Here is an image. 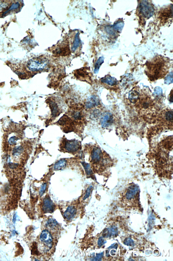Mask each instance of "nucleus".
<instances>
[{"instance_id":"obj_1","label":"nucleus","mask_w":173,"mask_h":261,"mask_svg":"<svg viewBox=\"0 0 173 261\" xmlns=\"http://www.w3.org/2000/svg\"><path fill=\"white\" fill-rule=\"evenodd\" d=\"M169 64L167 58L156 56L147 63L146 74L151 81L163 78L169 70Z\"/></svg>"},{"instance_id":"obj_2","label":"nucleus","mask_w":173,"mask_h":261,"mask_svg":"<svg viewBox=\"0 0 173 261\" xmlns=\"http://www.w3.org/2000/svg\"><path fill=\"white\" fill-rule=\"evenodd\" d=\"M90 151L89 161L93 170L98 173L104 171L110 165V160L108 156L96 146H92Z\"/></svg>"},{"instance_id":"obj_3","label":"nucleus","mask_w":173,"mask_h":261,"mask_svg":"<svg viewBox=\"0 0 173 261\" xmlns=\"http://www.w3.org/2000/svg\"><path fill=\"white\" fill-rule=\"evenodd\" d=\"M60 146L61 151L68 152L74 155L80 152L82 148L81 143L76 139L68 140L66 139H64Z\"/></svg>"},{"instance_id":"obj_4","label":"nucleus","mask_w":173,"mask_h":261,"mask_svg":"<svg viewBox=\"0 0 173 261\" xmlns=\"http://www.w3.org/2000/svg\"><path fill=\"white\" fill-rule=\"evenodd\" d=\"M48 61L46 59L43 58H33L28 61L27 67L28 69L32 71L42 70L47 67Z\"/></svg>"},{"instance_id":"obj_5","label":"nucleus","mask_w":173,"mask_h":261,"mask_svg":"<svg viewBox=\"0 0 173 261\" xmlns=\"http://www.w3.org/2000/svg\"><path fill=\"white\" fill-rule=\"evenodd\" d=\"M138 9L142 16L146 19H149L154 14V7L148 1H141L139 4Z\"/></svg>"},{"instance_id":"obj_6","label":"nucleus","mask_w":173,"mask_h":261,"mask_svg":"<svg viewBox=\"0 0 173 261\" xmlns=\"http://www.w3.org/2000/svg\"><path fill=\"white\" fill-rule=\"evenodd\" d=\"M40 239L48 248L52 247L53 245V237L50 232L47 230H44L40 234Z\"/></svg>"},{"instance_id":"obj_7","label":"nucleus","mask_w":173,"mask_h":261,"mask_svg":"<svg viewBox=\"0 0 173 261\" xmlns=\"http://www.w3.org/2000/svg\"><path fill=\"white\" fill-rule=\"evenodd\" d=\"M55 206L53 201L49 196H46L43 201L42 207L43 211L46 213H51L55 210Z\"/></svg>"},{"instance_id":"obj_8","label":"nucleus","mask_w":173,"mask_h":261,"mask_svg":"<svg viewBox=\"0 0 173 261\" xmlns=\"http://www.w3.org/2000/svg\"><path fill=\"white\" fill-rule=\"evenodd\" d=\"M113 122V116L111 113H104L101 118V125L103 128L108 127L112 125Z\"/></svg>"},{"instance_id":"obj_9","label":"nucleus","mask_w":173,"mask_h":261,"mask_svg":"<svg viewBox=\"0 0 173 261\" xmlns=\"http://www.w3.org/2000/svg\"><path fill=\"white\" fill-rule=\"evenodd\" d=\"M139 190V188L138 186L136 185L130 186L126 191L125 194L126 198L129 200L133 199L138 194Z\"/></svg>"},{"instance_id":"obj_10","label":"nucleus","mask_w":173,"mask_h":261,"mask_svg":"<svg viewBox=\"0 0 173 261\" xmlns=\"http://www.w3.org/2000/svg\"><path fill=\"white\" fill-rule=\"evenodd\" d=\"M99 103V98L95 95H92L87 100L85 106L88 109H89L97 106Z\"/></svg>"},{"instance_id":"obj_11","label":"nucleus","mask_w":173,"mask_h":261,"mask_svg":"<svg viewBox=\"0 0 173 261\" xmlns=\"http://www.w3.org/2000/svg\"><path fill=\"white\" fill-rule=\"evenodd\" d=\"M118 232L117 227L113 226L104 230L103 232L102 237L104 238H108L116 237L117 236Z\"/></svg>"},{"instance_id":"obj_12","label":"nucleus","mask_w":173,"mask_h":261,"mask_svg":"<svg viewBox=\"0 0 173 261\" xmlns=\"http://www.w3.org/2000/svg\"><path fill=\"white\" fill-rule=\"evenodd\" d=\"M76 213V208L74 206H70L65 212L64 216L68 220H71L75 216Z\"/></svg>"},{"instance_id":"obj_13","label":"nucleus","mask_w":173,"mask_h":261,"mask_svg":"<svg viewBox=\"0 0 173 261\" xmlns=\"http://www.w3.org/2000/svg\"><path fill=\"white\" fill-rule=\"evenodd\" d=\"M51 110V115L53 117H58L60 114L58 105L53 101L49 100L48 102Z\"/></svg>"},{"instance_id":"obj_14","label":"nucleus","mask_w":173,"mask_h":261,"mask_svg":"<svg viewBox=\"0 0 173 261\" xmlns=\"http://www.w3.org/2000/svg\"><path fill=\"white\" fill-rule=\"evenodd\" d=\"M68 165V161L65 159H62L56 162L54 164L53 169L54 170L59 171L63 169Z\"/></svg>"},{"instance_id":"obj_15","label":"nucleus","mask_w":173,"mask_h":261,"mask_svg":"<svg viewBox=\"0 0 173 261\" xmlns=\"http://www.w3.org/2000/svg\"><path fill=\"white\" fill-rule=\"evenodd\" d=\"M101 81L103 83L107 84L113 86L117 85V79L110 76H106L101 79Z\"/></svg>"},{"instance_id":"obj_16","label":"nucleus","mask_w":173,"mask_h":261,"mask_svg":"<svg viewBox=\"0 0 173 261\" xmlns=\"http://www.w3.org/2000/svg\"><path fill=\"white\" fill-rule=\"evenodd\" d=\"M80 43V40L79 37V33L77 32L76 33L74 36V40L72 44L71 47L72 51L73 52L75 51L77 48L79 47Z\"/></svg>"},{"instance_id":"obj_17","label":"nucleus","mask_w":173,"mask_h":261,"mask_svg":"<svg viewBox=\"0 0 173 261\" xmlns=\"http://www.w3.org/2000/svg\"><path fill=\"white\" fill-rule=\"evenodd\" d=\"M46 226L49 229L54 230L57 228L58 223L55 219H50L46 222Z\"/></svg>"},{"instance_id":"obj_18","label":"nucleus","mask_w":173,"mask_h":261,"mask_svg":"<svg viewBox=\"0 0 173 261\" xmlns=\"http://www.w3.org/2000/svg\"><path fill=\"white\" fill-rule=\"evenodd\" d=\"M139 93L135 90H133L129 93V99L131 102L133 103H135L138 99Z\"/></svg>"},{"instance_id":"obj_19","label":"nucleus","mask_w":173,"mask_h":261,"mask_svg":"<svg viewBox=\"0 0 173 261\" xmlns=\"http://www.w3.org/2000/svg\"><path fill=\"white\" fill-rule=\"evenodd\" d=\"M0 1V12L1 13L3 12H4V14H6V12L5 11V10L9 9L10 11V9L8 8L10 6V4L9 2L10 1Z\"/></svg>"},{"instance_id":"obj_20","label":"nucleus","mask_w":173,"mask_h":261,"mask_svg":"<svg viewBox=\"0 0 173 261\" xmlns=\"http://www.w3.org/2000/svg\"><path fill=\"white\" fill-rule=\"evenodd\" d=\"M104 58L103 56L100 57L95 64L94 69V73L95 74L98 73L101 66L104 62Z\"/></svg>"},{"instance_id":"obj_21","label":"nucleus","mask_w":173,"mask_h":261,"mask_svg":"<svg viewBox=\"0 0 173 261\" xmlns=\"http://www.w3.org/2000/svg\"><path fill=\"white\" fill-rule=\"evenodd\" d=\"M82 164L84 168L87 175L88 176L92 177L93 172L90 165L84 162H82Z\"/></svg>"},{"instance_id":"obj_22","label":"nucleus","mask_w":173,"mask_h":261,"mask_svg":"<svg viewBox=\"0 0 173 261\" xmlns=\"http://www.w3.org/2000/svg\"><path fill=\"white\" fill-rule=\"evenodd\" d=\"M155 216L153 214H149L148 217V226L149 228H152L155 223Z\"/></svg>"},{"instance_id":"obj_23","label":"nucleus","mask_w":173,"mask_h":261,"mask_svg":"<svg viewBox=\"0 0 173 261\" xmlns=\"http://www.w3.org/2000/svg\"><path fill=\"white\" fill-rule=\"evenodd\" d=\"M24 149L22 146L15 147L13 151V155L14 156H19L24 151Z\"/></svg>"},{"instance_id":"obj_24","label":"nucleus","mask_w":173,"mask_h":261,"mask_svg":"<svg viewBox=\"0 0 173 261\" xmlns=\"http://www.w3.org/2000/svg\"><path fill=\"white\" fill-rule=\"evenodd\" d=\"M124 25V24L123 22H120L116 23L114 25L113 27L115 30L120 32L122 30L123 27Z\"/></svg>"},{"instance_id":"obj_25","label":"nucleus","mask_w":173,"mask_h":261,"mask_svg":"<svg viewBox=\"0 0 173 261\" xmlns=\"http://www.w3.org/2000/svg\"><path fill=\"white\" fill-rule=\"evenodd\" d=\"M123 243L124 244L129 247H133L135 245L133 240L130 237L125 239Z\"/></svg>"},{"instance_id":"obj_26","label":"nucleus","mask_w":173,"mask_h":261,"mask_svg":"<svg viewBox=\"0 0 173 261\" xmlns=\"http://www.w3.org/2000/svg\"><path fill=\"white\" fill-rule=\"evenodd\" d=\"M173 112L172 110L169 111L165 115L166 119L169 122H172L173 121Z\"/></svg>"},{"instance_id":"obj_27","label":"nucleus","mask_w":173,"mask_h":261,"mask_svg":"<svg viewBox=\"0 0 173 261\" xmlns=\"http://www.w3.org/2000/svg\"><path fill=\"white\" fill-rule=\"evenodd\" d=\"M93 187L92 186H90L89 187L87 188L86 190L85 195L84 197V200H86L90 196V194L92 191Z\"/></svg>"},{"instance_id":"obj_28","label":"nucleus","mask_w":173,"mask_h":261,"mask_svg":"<svg viewBox=\"0 0 173 261\" xmlns=\"http://www.w3.org/2000/svg\"><path fill=\"white\" fill-rule=\"evenodd\" d=\"M173 82V75L172 72L170 73L166 77L165 80V83L167 84H169L172 83Z\"/></svg>"},{"instance_id":"obj_29","label":"nucleus","mask_w":173,"mask_h":261,"mask_svg":"<svg viewBox=\"0 0 173 261\" xmlns=\"http://www.w3.org/2000/svg\"><path fill=\"white\" fill-rule=\"evenodd\" d=\"M47 187V183H43L41 186L40 189L39 191V195L40 196H42L45 194Z\"/></svg>"},{"instance_id":"obj_30","label":"nucleus","mask_w":173,"mask_h":261,"mask_svg":"<svg viewBox=\"0 0 173 261\" xmlns=\"http://www.w3.org/2000/svg\"><path fill=\"white\" fill-rule=\"evenodd\" d=\"M104 252H102L99 254H97L96 256L92 261H101L102 258L104 256Z\"/></svg>"},{"instance_id":"obj_31","label":"nucleus","mask_w":173,"mask_h":261,"mask_svg":"<svg viewBox=\"0 0 173 261\" xmlns=\"http://www.w3.org/2000/svg\"><path fill=\"white\" fill-rule=\"evenodd\" d=\"M106 242H107L105 241V240L104 239V237H100L99 239V240H98V244L99 247H101L102 246V245L105 244Z\"/></svg>"},{"instance_id":"obj_32","label":"nucleus","mask_w":173,"mask_h":261,"mask_svg":"<svg viewBox=\"0 0 173 261\" xmlns=\"http://www.w3.org/2000/svg\"><path fill=\"white\" fill-rule=\"evenodd\" d=\"M73 117L75 119L79 120L81 118V113L79 112H76L74 113H73Z\"/></svg>"},{"instance_id":"obj_33","label":"nucleus","mask_w":173,"mask_h":261,"mask_svg":"<svg viewBox=\"0 0 173 261\" xmlns=\"http://www.w3.org/2000/svg\"><path fill=\"white\" fill-rule=\"evenodd\" d=\"M17 140V138L15 136L11 137L9 140V143L11 145L15 144L16 142V141Z\"/></svg>"},{"instance_id":"obj_34","label":"nucleus","mask_w":173,"mask_h":261,"mask_svg":"<svg viewBox=\"0 0 173 261\" xmlns=\"http://www.w3.org/2000/svg\"><path fill=\"white\" fill-rule=\"evenodd\" d=\"M118 246V245L117 243H115L112 244L109 247H108V248L109 249H117V247Z\"/></svg>"},{"instance_id":"obj_35","label":"nucleus","mask_w":173,"mask_h":261,"mask_svg":"<svg viewBox=\"0 0 173 261\" xmlns=\"http://www.w3.org/2000/svg\"><path fill=\"white\" fill-rule=\"evenodd\" d=\"M99 111L97 110H94V112H93L92 114V116H93L94 118H96L98 117L97 116L99 115Z\"/></svg>"},{"instance_id":"obj_36","label":"nucleus","mask_w":173,"mask_h":261,"mask_svg":"<svg viewBox=\"0 0 173 261\" xmlns=\"http://www.w3.org/2000/svg\"><path fill=\"white\" fill-rule=\"evenodd\" d=\"M172 94H173L172 90L171 93H170V96L169 97V100L170 101V102H173Z\"/></svg>"},{"instance_id":"obj_37","label":"nucleus","mask_w":173,"mask_h":261,"mask_svg":"<svg viewBox=\"0 0 173 261\" xmlns=\"http://www.w3.org/2000/svg\"><path fill=\"white\" fill-rule=\"evenodd\" d=\"M9 166H10V167H11V168H12V167L13 168H14L15 167H16L17 166V165L13 164H10V165Z\"/></svg>"},{"instance_id":"obj_38","label":"nucleus","mask_w":173,"mask_h":261,"mask_svg":"<svg viewBox=\"0 0 173 261\" xmlns=\"http://www.w3.org/2000/svg\"><path fill=\"white\" fill-rule=\"evenodd\" d=\"M113 251H112V250L111 251V254L112 255H115V254H114V253H115L116 252L114 250H113Z\"/></svg>"},{"instance_id":"obj_39","label":"nucleus","mask_w":173,"mask_h":261,"mask_svg":"<svg viewBox=\"0 0 173 261\" xmlns=\"http://www.w3.org/2000/svg\"><path fill=\"white\" fill-rule=\"evenodd\" d=\"M16 214H15L14 215L13 217V222H14V223H15V220H15V219H16Z\"/></svg>"}]
</instances>
